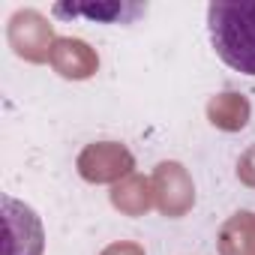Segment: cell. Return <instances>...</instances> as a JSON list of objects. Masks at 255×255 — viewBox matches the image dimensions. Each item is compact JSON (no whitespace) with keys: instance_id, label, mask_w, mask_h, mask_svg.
<instances>
[{"instance_id":"2","label":"cell","mask_w":255,"mask_h":255,"mask_svg":"<svg viewBox=\"0 0 255 255\" xmlns=\"http://www.w3.org/2000/svg\"><path fill=\"white\" fill-rule=\"evenodd\" d=\"M147 12V3H129V0H108V3H57L51 15L57 18H87L99 24H132L138 15Z\"/></svg>"},{"instance_id":"1","label":"cell","mask_w":255,"mask_h":255,"mask_svg":"<svg viewBox=\"0 0 255 255\" xmlns=\"http://www.w3.org/2000/svg\"><path fill=\"white\" fill-rule=\"evenodd\" d=\"M207 36L228 69L255 75V0H213L207 6Z\"/></svg>"}]
</instances>
